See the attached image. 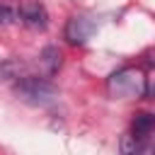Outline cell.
Listing matches in <instances>:
<instances>
[{"label":"cell","mask_w":155,"mask_h":155,"mask_svg":"<svg viewBox=\"0 0 155 155\" xmlns=\"http://www.w3.org/2000/svg\"><path fill=\"white\" fill-rule=\"evenodd\" d=\"M94 29H97V22H94V19H90V17H85V15H75V17H70L68 24H65V39H68L70 44H85V41L94 34Z\"/></svg>","instance_id":"cell-4"},{"label":"cell","mask_w":155,"mask_h":155,"mask_svg":"<svg viewBox=\"0 0 155 155\" xmlns=\"http://www.w3.org/2000/svg\"><path fill=\"white\" fill-rule=\"evenodd\" d=\"M109 92L114 97H121V99H128V97H140L145 92V78L140 70L136 68H121L116 70L109 82H107Z\"/></svg>","instance_id":"cell-2"},{"label":"cell","mask_w":155,"mask_h":155,"mask_svg":"<svg viewBox=\"0 0 155 155\" xmlns=\"http://www.w3.org/2000/svg\"><path fill=\"white\" fill-rule=\"evenodd\" d=\"M17 70H19V63H15V61H5V63H0V80L17 78Z\"/></svg>","instance_id":"cell-9"},{"label":"cell","mask_w":155,"mask_h":155,"mask_svg":"<svg viewBox=\"0 0 155 155\" xmlns=\"http://www.w3.org/2000/svg\"><path fill=\"white\" fill-rule=\"evenodd\" d=\"M17 19H19L17 5H12V2H5V0H0V24H2V27H7V24H15Z\"/></svg>","instance_id":"cell-8"},{"label":"cell","mask_w":155,"mask_h":155,"mask_svg":"<svg viewBox=\"0 0 155 155\" xmlns=\"http://www.w3.org/2000/svg\"><path fill=\"white\" fill-rule=\"evenodd\" d=\"M39 61H41V65L46 68V73H48V75H53V73L61 68V51H58L56 46H46V48L41 51Z\"/></svg>","instance_id":"cell-6"},{"label":"cell","mask_w":155,"mask_h":155,"mask_svg":"<svg viewBox=\"0 0 155 155\" xmlns=\"http://www.w3.org/2000/svg\"><path fill=\"white\" fill-rule=\"evenodd\" d=\"M15 92L19 94L22 102L34 104V107H46L58 97V90L46 80V78H36V75H24L15 82Z\"/></svg>","instance_id":"cell-1"},{"label":"cell","mask_w":155,"mask_h":155,"mask_svg":"<svg viewBox=\"0 0 155 155\" xmlns=\"http://www.w3.org/2000/svg\"><path fill=\"white\" fill-rule=\"evenodd\" d=\"M17 12H19V19L29 29H46V24H48V12L39 0H24L17 7Z\"/></svg>","instance_id":"cell-3"},{"label":"cell","mask_w":155,"mask_h":155,"mask_svg":"<svg viewBox=\"0 0 155 155\" xmlns=\"http://www.w3.org/2000/svg\"><path fill=\"white\" fill-rule=\"evenodd\" d=\"M153 126H155V119H153V114H148V111H140V114H136V119H133V136L138 138V140H148L150 138V133H153Z\"/></svg>","instance_id":"cell-5"},{"label":"cell","mask_w":155,"mask_h":155,"mask_svg":"<svg viewBox=\"0 0 155 155\" xmlns=\"http://www.w3.org/2000/svg\"><path fill=\"white\" fill-rule=\"evenodd\" d=\"M121 155H145L148 153V148H145V143L143 140H138L136 136H131V133H126V136H121Z\"/></svg>","instance_id":"cell-7"}]
</instances>
